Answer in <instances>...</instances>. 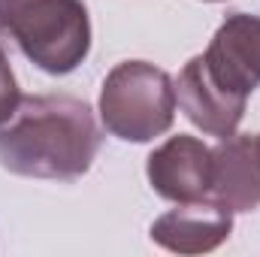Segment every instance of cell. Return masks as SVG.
Masks as SVG:
<instances>
[{
    "label": "cell",
    "instance_id": "obj_5",
    "mask_svg": "<svg viewBox=\"0 0 260 257\" xmlns=\"http://www.w3.org/2000/svg\"><path fill=\"white\" fill-rule=\"evenodd\" d=\"M176 103L182 106L185 118L203 133L230 136V133H236L242 115H245L248 97L221 85L212 76V70L206 67L203 55H197L182 67V73L176 79Z\"/></svg>",
    "mask_w": 260,
    "mask_h": 257
},
{
    "label": "cell",
    "instance_id": "obj_3",
    "mask_svg": "<svg viewBox=\"0 0 260 257\" xmlns=\"http://www.w3.org/2000/svg\"><path fill=\"white\" fill-rule=\"evenodd\" d=\"M176 82L148 61L115 64L100 88V121L124 142H151L173 127Z\"/></svg>",
    "mask_w": 260,
    "mask_h": 257
},
{
    "label": "cell",
    "instance_id": "obj_7",
    "mask_svg": "<svg viewBox=\"0 0 260 257\" xmlns=\"http://www.w3.org/2000/svg\"><path fill=\"white\" fill-rule=\"evenodd\" d=\"M203 61L221 85L251 97L260 88V15L230 12L203 52Z\"/></svg>",
    "mask_w": 260,
    "mask_h": 257
},
{
    "label": "cell",
    "instance_id": "obj_9",
    "mask_svg": "<svg viewBox=\"0 0 260 257\" xmlns=\"http://www.w3.org/2000/svg\"><path fill=\"white\" fill-rule=\"evenodd\" d=\"M21 103V91H18V82H15V73L6 61L3 49H0V124H6L12 118V112L18 109Z\"/></svg>",
    "mask_w": 260,
    "mask_h": 257
},
{
    "label": "cell",
    "instance_id": "obj_1",
    "mask_svg": "<svg viewBox=\"0 0 260 257\" xmlns=\"http://www.w3.org/2000/svg\"><path fill=\"white\" fill-rule=\"evenodd\" d=\"M100 127L94 109L67 94L21 97L18 109L0 124V167L24 179H82L97 151Z\"/></svg>",
    "mask_w": 260,
    "mask_h": 257
},
{
    "label": "cell",
    "instance_id": "obj_2",
    "mask_svg": "<svg viewBox=\"0 0 260 257\" xmlns=\"http://www.w3.org/2000/svg\"><path fill=\"white\" fill-rule=\"evenodd\" d=\"M0 37L34 67L67 76L91 52V18L82 0H0Z\"/></svg>",
    "mask_w": 260,
    "mask_h": 257
},
{
    "label": "cell",
    "instance_id": "obj_6",
    "mask_svg": "<svg viewBox=\"0 0 260 257\" xmlns=\"http://www.w3.org/2000/svg\"><path fill=\"white\" fill-rule=\"evenodd\" d=\"M233 230V212L212 200H191V203H176V209L164 212L151 224V242L173 254H209L218 245L230 239Z\"/></svg>",
    "mask_w": 260,
    "mask_h": 257
},
{
    "label": "cell",
    "instance_id": "obj_10",
    "mask_svg": "<svg viewBox=\"0 0 260 257\" xmlns=\"http://www.w3.org/2000/svg\"><path fill=\"white\" fill-rule=\"evenodd\" d=\"M209 3H218V0H209Z\"/></svg>",
    "mask_w": 260,
    "mask_h": 257
},
{
    "label": "cell",
    "instance_id": "obj_4",
    "mask_svg": "<svg viewBox=\"0 0 260 257\" xmlns=\"http://www.w3.org/2000/svg\"><path fill=\"white\" fill-rule=\"evenodd\" d=\"M151 191L170 203H191L209 197L212 188V148L188 133L160 142L145 164Z\"/></svg>",
    "mask_w": 260,
    "mask_h": 257
},
{
    "label": "cell",
    "instance_id": "obj_8",
    "mask_svg": "<svg viewBox=\"0 0 260 257\" xmlns=\"http://www.w3.org/2000/svg\"><path fill=\"white\" fill-rule=\"evenodd\" d=\"M209 197L230 212H251L260 206V136L230 133L212 148Z\"/></svg>",
    "mask_w": 260,
    "mask_h": 257
}]
</instances>
